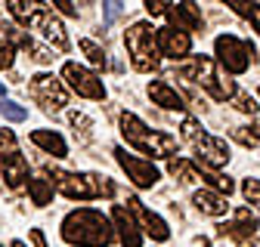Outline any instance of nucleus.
Listing matches in <instances>:
<instances>
[{
	"instance_id": "f8f14e48",
	"label": "nucleus",
	"mask_w": 260,
	"mask_h": 247,
	"mask_svg": "<svg viewBox=\"0 0 260 247\" xmlns=\"http://www.w3.org/2000/svg\"><path fill=\"white\" fill-rule=\"evenodd\" d=\"M158 50L168 59H183L186 62L189 53H192V34L174 28V25H165V28H158Z\"/></svg>"
},
{
	"instance_id": "2eb2a0df",
	"label": "nucleus",
	"mask_w": 260,
	"mask_h": 247,
	"mask_svg": "<svg viewBox=\"0 0 260 247\" xmlns=\"http://www.w3.org/2000/svg\"><path fill=\"white\" fill-rule=\"evenodd\" d=\"M31 28H35L38 31V34L41 37H47L59 53H65V50H69V34H65V28H62V22L53 16V10H41L38 16H35V22H31Z\"/></svg>"
},
{
	"instance_id": "7c9ffc66",
	"label": "nucleus",
	"mask_w": 260,
	"mask_h": 247,
	"mask_svg": "<svg viewBox=\"0 0 260 247\" xmlns=\"http://www.w3.org/2000/svg\"><path fill=\"white\" fill-rule=\"evenodd\" d=\"M13 62H16L13 44L10 40H0V68H13Z\"/></svg>"
},
{
	"instance_id": "20e7f679",
	"label": "nucleus",
	"mask_w": 260,
	"mask_h": 247,
	"mask_svg": "<svg viewBox=\"0 0 260 247\" xmlns=\"http://www.w3.org/2000/svg\"><path fill=\"white\" fill-rule=\"evenodd\" d=\"M124 47H127V56L134 62V68L149 74L158 68L161 62V50H158V31L149 25V22H134L127 31H124Z\"/></svg>"
},
{
	"instance_id": "412c9836",
	"label": "nucleus",
	"mask_w": 260,
	"mask_h": 247,
	"mask_svg": "<svg viewBox=\"0 0 260 247\" xmlns=\"http://www.w3.org/2000/svg\"><path fill=\"white\" fill-rule=\"evenodd\" d=\"M31 142H35L41 151L53 154V158H65V154H69V142H65L56 130H35L31 133Z\"/></svg>"
},
{
	"instance_id": "c85d7f7f",
	"label": "nucleus",
	"mask_w": 260,
	"mask_h": 247,
	"mask_svg": "<svg viewBox=\"0 0 260 247\" xmlns=\"http://www.w3.org/2000/svg\"><path fill=\"white\" fill-rule=\"evenodd\" d=\"M242 195H245V201L248 204H254V207H260V179H245L242 182Z\"/></svg>"
},
{
	"instance_id": "bb28decb",
	"label": "nucleus",
	"mask_w": 260,
	"mask_h": 247,
	"mask_svg": "<svg viewBox=\"0 0 260 247\" xmlns=\"http://www.w3.org/2000/svg\"><path fill=\"white\" fill-rule=\"evenodd\" d=\"M81 50L87 53V59L93 62V65H96V68H106V65H109V59H106V50H103L100 44H96V40H90V37H84V40H81Z\"/></svg>"
},
{
	"instance_id": "ddd939ff",
	"label": "nucleus",
	"mask_w": 260,
	"mask_h": 247,
	"mask_svg": "<svg viewBox=\"0 0 260 247\" xmlns=\"http://www.w3.org/2000/svg\"><path fill=\"white\" fill-rule=\"evenodd\" d=\"M112 226H115L121 247H143V232H140L137 216L130 213V207H124V204L112 207Z\"/></svg>"
},
{
	"instance_id": "f03ea898",
	"label": "nucleus",
	"mask_w": 260,
	"mask_h": 247,
	"mask_svg": "<svg viewBox=\"0 0 260 247\" xmlns=\"http://www.w3.org/2000/svg\"><path fill=\"white\" fill-rule=\"evenodd\" d=\"M180 74L192 84H199L202 90H208L217 102H233L239 96V87L226 77V71L220 68V62L211 59V56H189L183 65H180Z\"/></svg>"
},
{
	"instance_id": "a878e982",
	"label": "nucleus",
	"mask_w": 260,
	"mask_h": 247,
	"mask_svg": "<svg viewBox=\"0 0 260 247\" xmlns=\"http://www.w3.org/2000/svg\"><path fill=\"white\" fill-rule=\"evenodd\" d=\"M226 7H233V13H239L242 19H248L260 31V4H248V0H226Z\"/></svg>"
},
{
	"instance_id": "6e6552de",
	"label": "nucleus",
	"mask_w": 260,
	"mask_h": 247,
	"mask_svg": "<svg viewBox=\"0 0 260 247\" xmlns=\"http://www.w3.org/2000/svg\"><path fill=\"white\" fill-rule=\"evenodd\" d=\"M28 90H31V99H35L44 111H59V108L69 105V93H65L62 80L53 77V74H35L31 84H28Z\"/></svg>"
},
{
	"instance_id": "2f4dec72",
	"label": "nucleus",
	"mask_w": 260,
	"mask_h": 247,
	"mask_svg": "<svg viewBox=\"0 0 260 247\" xmlns=\"http://www.w3.org/2000/svg\"><path fill=\"white\" fill-rule=\"evenodd\" d=\"M233 136H236L242 145H248V148H254V145L260 142V139H257V133H251V127H236V130H233Z\"/></svg>"
},
{
	"instance_id": "7ed1b4c3",
	"label": "nucleus",
	"mask_w": 260,
	"mask_h": 247,
	"mask_svg": "<svg viewBox=\"0 0 260 247\" xmlns=\"http://www.w3.org/2000/svg\"><path fill=\"white\" fill-rule=\"evenodd\" d=\"M121 136L127 139V145H134L143 154H152V158H168L171 161V154L177 151V139L171 133L149 130L134 111H124L121 114Z\"/></svg>"
},
{
	"instance_id": "58836bf2",
	"label": "nucleus",
	"mask_w": 260,
	"mask_h": 247,
	"mask_svg": "<svg viewBox=\"0 0 260 247\" xmlns=\"http://www.w3.org/2000/svg\"><path fill=\"white\" fill-rule=\"evenodd\" d=\"M257 96H260V90H257Z\"/></svg>"
},
{
	"instance_id": "4c0bfd02",
	"label": "nucleus",
	"mask_w": 260,
	"mask_h": 247,
	"mask_svg": "<svg viewBox=\"0 0 260 247\" xmlns=\"http://www.w3.org/2000/svg\"><path fill=\"white\" fill-rule=\"evenodd\" d=\"M202 247H211V244H208V241H202Z\"/></svg>"
},
{
	"instance_id": "dca6fc26",
	"label": "nucleus",
	"mask_w": 260,
	"mask_h": 247,
	"mask_svg": "<svg viewBox=\"0 0 260 247\" xmlns=\"http://www.w3.org/2000/svg\"><path fill=\"white\" fill-rule=\"evenodd\" d=\"M174 28H180V31H202L205 28V19H202V13H199V7L195 4H189V0H183V4H171V10H168V16H165Z\"/></svg>"
},
{
	"instance_id": "1a4fd4ad",
	"label": "nucleus",
	"mask_w": 260,
	"mask_h": 247,
	"mask_svg": "<svg viewBox=\"0 0 260 247\" xmlns=\"http://www.w3.org/2000/svg\"><path fill=\"white\" fill-rule=\"evenodd\" d=\"M62 80L69 84V87L78 93V96H84V99H93V102L106 99V87H103V80L96 77L90 68L78 65V62H65V65H62Z\"/></svg>"
},
{
	"instance_id": "72a5a7b5",
	"label": "nucleus",
	"mask_w": 260,
	"mask_h": 247,
	"mask_svg": "<svg viewBox=\"0 0 260 247\" xmlns=\"http://www.w3.org/2000/svg\"><path fill=\"white\" fill-rule=\"evenodd\" d=\"M53 7H59V13H65V16H78V10H75V4H69V0H56V4Z\"/></svg>"
},
{
	"instance_id": "e433bc0d",
	"label": "nucleus",
	"mask_w": 260,
	"mask_h": 247,
	"mask_svg": "<svg viewBox=\"0 0 260 247\" xmlns=\"http://www.w3.org/2000/svg\"><path fill=\"white\" fill-rule=\"evenodd\" d=\"M0 99H4V84H0Z\"/></svg>"
},
{
	"instance_id": "f257e3e1",
	"label": "nucleus",
	"mask_w": 260,
	"mask_h": 247,
	"mask_svg": "<svg viewBox=\"0 0 260 247\" xmlns=\"http://www.w3.org/2000/svg\"><path fill=\"white\" fill-rule=\"evenodd\" d=\"M59 235L72 247H109L115 241V226H112V216L93 207H78L72 213H65Z\"/></svg>"
},
{
	"instance_id": "b1692460",
	"label": "nucleus",
	"mask_w": 260,
	"mask_h": 247,
	"mask_svg": "<svg viewBox=\"0 0 260 247\" xmlns=\"http://www.w3.org/2000/svg\"><path fill=\"white\" fill-rule=\"evenodd\" d=\"M28 195H31V201H35L38 207H47L53 201V182L44 179V176H31L28 179Z\"/></svg>"
},
{
	"instance_id": "393cba45",
	"label": "nucleus",
	"mask_w": 260,
	"mask_h": 247,
	"mask_svg": "<svg viewBox=\"0 0 260 247\" xmlns=\"http://www.w3.org/2000/svg\"><path fill=\"white\" fill-rule=\"evenodd\" d=\"M168 170H171V176H177L180 182H202V170L195 167V161L171 158V161H168Z\"/></svg>"
},
{
	"instance_id": "423d86ee",
	"label": "nucleus",
	"mask_w": 260,
	"mask_h": 247,
	"mask_svg": "<svg viewBox=\"0 0 260 247\" xmlns=\"http://www.w3.org/2000/svg\"><path fill=\"white\" fill-rule=\"evenodd\" d=\"M214 56H217L220 68H223L226 74H245L248 65L257 59V56H254V44L239 40L236 34H220V37L214 40Z\"/></svg>"
},
{
	"instance_id": "39448f33",
	"label": "nucleus",
	"mask_w": 260,
	"mask_h": 247,
	"mask_svg": "<svg viewBox=\"0 0 260 247\" xmlns=\"http://www.w3.org/2000/svg\"><path fill=\"white\" fill-rule=\"evenodd\" d=\"M180 133H183V139L195 148V158H199V161L211 164L214 170L230 164V158H233V154H230V145H226L223 139H217V136H211V133H205V127H202L195 117H183Z\"/></svg>"
},
{
	"instance_id": "0eeeda50",
	"label": "nucleus",
	"mask_w": 260,
	"mask_h": 247,
	"mask_svg": "<svg viewBox=\"0 0 260 247\" xmlns=\"http://www.w3.org/2000/svg\"><path fill=\"white\" fill-rule=\"evenodd\" d=\"M0 173H4L10 189H19L25 179H31L28 176V161L22 158V151L16 145V136L10 130H0Z\"/></svg>"
},
{
	"instance_id": "f704fd0d",
	"label": "nucleus",
	"mask_w": 260,
	"mask_h": 247,
	"mask_svg": "<svg viewBox=\"0 0 260 247\" xmlns=\"http://www.w3.org/2000/svg\"><path fill=\"white\" fill-rule=\"evenodd\" d=\"M31 241H35L38 247H47V241H44V235H41L38 229H31Z\"/></svg>"
},
{
	"instance_id": "aec40b11",
	"label": "nucleus",
	"mask_w": 260,
	"mask_h": 247,
	"mask_svg": "<svg viewBox=\"0 0 260 247\" xmlns=\"http://www.w3.org/2000/svg\"><path fill=\"white\" fill-rule=\"evenodd\" d=\"M192 204L199 207L202 213H208V216H223L226 210H230L226 198L220 192H214V189H199V192L192 195Z\"/></svg>"
},
{
	"instance_id": "f3484780",
	"label": "nucleus",
	"mask_w": 260,
	"mask_h": 247,
	"mask_svg": "<svg viewBox=\"0 0 260 247\" xmlns=\"http://www.w3.org/2000/svg\"><path fill=\"white\" fill-rule=\"evenodd\" d=\"M257 229H260L257 216H254L248 207H239V210H236V220L220 226V235H230V238H239V241H251V238L257 235Z\"/></svg>"
},
{
	"instance_id": "9d476101",
	"label": "nucleus",
	"mask_w": 260,
	"mask_h": 247,
	"mask_svg": "<svg viewBox=\"0 0 260 247\" xmlns=\"http://www.w3.org/2000/svg\"><path fill=\"white\" fill-rule=\"evenodd\" d=\"M115 158L121 164V170L127 173V179L137 185V189H152V185L161 179L158 167L149 158H140V154H127V148H115Z\"/></svg>"
},
{
	"instance_id": "cd10ccee",
	"label": "nucleus",
	"mask_w": 260,
	"mask_h": 247,
	"mask_svg": "<svg viewBox=\"0 0 260 247\" xmlns=\"http://www.w3.org/2000/svg\"><path fill=\"white\" fill-rule=\"evenodd\" d=\"M0 114H4L7 120H13V124H19V120H25V117H28V111H25L22 105L10 102V99H0Z\"/></svg>"
},
{
	"instance_id": "c756f323",
	"label": "nucleus",
	"mask_w": 260,
	"mask_h": 247,
	"mask_svg": "<svg viewBox=\"0 0 260 247\" xmlns=\"http://www.w3.org/2000/svg\"><path fill=\"white\" fill-rule=\"evenodd\" d=\"M236 108H239V111H245V114H254V111H257V102H254V96H248L245 90H239V96H236Z\"/></svg>"
},
{
	"instance_id": "c9c22d12",
	"label": "nucleus",
	"mask_w": 260,
	"mask_h": 247,
	"mask_svg": "<svg viewBox=\"0 0 260 247\" xmlns=\"http://www.w3.org/2000/svg\"><path fill=\"white\" fill-rule=\"evenodd\" d=\"M7 247H25V244H22V241H10Z\"/></svg>"
},
{
	"instance_id": "9b49d317",
	"label": "nucleus",
	"mask_w": 260,
	"mask_h": 247,
	"mask_svg": "<svg viewBox=\"0 0 260 247\" xmlns=\"http://www.w3.org/2000/svg\"><path fill=\"white\" fill-rule=\"evenodd\" d=\"M50 182L56 185V189H59L65 198H72V201H90V198H100V189H96L93 173H62V170H56Z\"/></svg>"
},
{
	"instance_id": "473e14b6",
	"label": "nucleus",
	"mask_w": 260,
	"mask_h": 247,
	"mask_svg": "<svg viewBox=\"0 0 260 247\" xmlns=\"http://www.w3.org/2000/svg\"><path fill=\"white\" fill-rule=\"evenodd\" d=\"M143 7L149 10V16H168V10H171L168 0H146Z\"/></svg>"
},
{
	"instance_id": "6ab92c4d",
	"label": "nucleus",
	"mask_w": 260,
	"mask_h": 247,
	"mask_svg": "<svg viewBox=\"0 0 260 247\" xmlns=\"http://www.w3.org/2000/svg\"><path fill=\"white\" fill-rule=\"evenodd\" d=\"M4 31H7V40H10V44H16L19 50L31 53V59H35V62H53V53H47L44 47H38L31 34H25V31H19V28H13V25H7Z\"/></svg>"
},
{
	"instance_id": "4be33fe9",
	"label": "nucleus",
	"mask_w": 260,
	"mask_h": 247,
	"mask_svg": "<svg viewBox=\"0 0 260 247\" xmlns=\"http://www.w3.org/2000/svg\"><path fill=\"white\" fill-rule=\"evenodd\" d=\"M195 167L202 170V179L211 185L214 192H220V195H230V192L236 189V185H233V179H230V176H223V173H217L211 164H205V161H199V158H195Z\"/></svg>"
},
{
	"instance_id": "4468645a",
	"label": "nucleus",
	"mask_w": 260,
	"mask_h": 247,
	"mask_svg": "<svg viewBox=\"0 0 260 247\" xmlns=\"http://www.w3.org/2000/svg\"><path fill=\"white\" fill-rule=\"evenodd\" d=\"M127 207H130V213L137 216V223H140V229L152 238V241H168L171 238V229H168V223L161 220V216L155 213V210H149L140 198H127Z\"/></svg>"
},
{
	"instance_id": "5701e85b",
	"label": "nucleus",
	"mask_w": 260,
	"mask_h": 247,
	"mask_svg": "<svg viewBox=\"0 0 260 247\" xmlns=\"http://www.w3.org/2000/svg\"><path fill=\"white\" fill-rule=\"evenodd\" d=\"M7 10H10V16H13L16 22H22V25H28V28H31L35 16H38L44 7H41V4H35V0H7Z\"/></svg>"
},
{
	"instance_id": "a211bd4d",
	"label": "nucleus",
	"mask_w": 260,
	"mask_h": 247,
	"mask_svg": "<svg viewBox=\"0 0 260 247\" xmlns=\"http://www.w3.org/2000/svg\"><path fill=\"white\" fill-rule=\"evenodd\" d=\"M146 93H149V99H152L155 105L168 108V111H183V108H186L183 96H180V93H177V90H174L168 80H149Z\"/></svg>"
}]
</instances>
